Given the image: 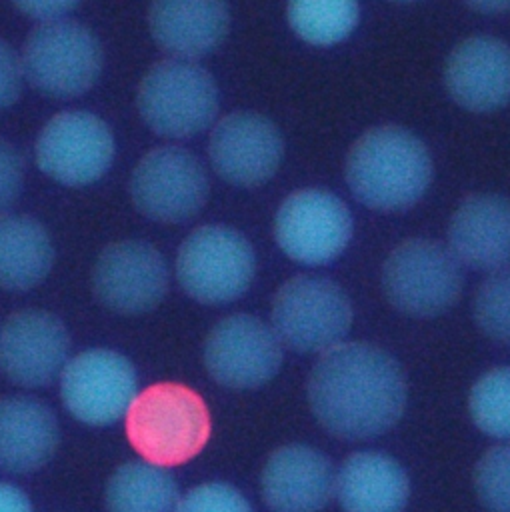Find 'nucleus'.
<instances>
[{
	"instance_id": "f257e3e1",
	"label": "nucleus",
	"mask_w": 510,
	"mask_h": 512,
	"mask_svg": "<svg viewBox=\"0 0 510 512\" xmlns=\"http://www.w3.org/2000/svg\"><path fill=\"white\" fill-rule=\"evenodd\" d=\"M406 378L394 356L368 342H340L320 354L306 396L318 424L340 440L390 430L406 406Z\"/></svg>"
},
{
	"instance_id": "f03ea898",
	"label": "nucleus",
	"mask_w": 510,
	"mask_h": 512,
	"mask_svg": "<svg viewBox=\"0 0 510 512\" xmlns=\"http://www.w3.org/2000/svg\"><path fill=\"white\" fill-rule=\"evenodd\" d=\"M344 176L364 206L382 212L406 210L426 194L432 158L410 130L394 124L374 126L350 146Z\"/></svg>"
},
{
	"instance_id": "7ed1b4c3",
	"label": "nucleus",
	"mask_w": 510,
	"mask_h": 512,
	"mask_svg": "<svg viewBox=\"0 0 510 512\" xmlns=\"http://www.w3.org/2000/svg\"><path fill=\"white\" fill-rule=\"evenodd\" d=\"M124 430L142 460L172 468L202 452L212 434V416L188 384L154 382L134 396Z\"/></svg>"
},
{
	"instance_id": "20e7f679",
	"label": "nucleus",
	"mask_w": 510,
	"mask_h": 512,
	"mask_svg": "<svg viewBox=\"0 0 510 512\" xmlns=\"http://www.w3.org/2000/svg\"><path fill=\"white\" fill-rule=\"evenodd\" d=\"M136 106L150 130L168 138H190L218 112L214 78L196 62L166 58L140 80Z\"/></svg>"
},
{
	"instance_id": "39448f33",
	"label": "nucleus",
	"mask_w": 510,
	"mask_h": 512,
	"mask_svg": "<svg viewBox=\"0 0 510 512\" xmlns=\"http://www.w3.org/2000/svg\"><path fill=\"white\" fill-rule=\"evenodd\" d=\"M254 274L252 244L224 224L198 226L184 238L176 256V278L200 304H228L240 298Z\"/></svg>"
},
{
	"instance_id": "423d86ee",
	"label": "nucleus",
	"mask_w": 510,
	"mask_h": 512,
	"mask_svg": "<svg viewBox=\"0 0 510 512\" xmlns=\"http://www.w3.org/2000/svg\"><path fill=\"white\" fill-rule=\"evenodd\" d=\"M272 330L294 352H326L342 342L352 324L346 292L322 276L286 280L272 298Z\"/></svg>"
},
{
	"instance_id": "0eeeda50",
	"label": "nucleus",
	"mask_w": 510,
	"mask_h": 512,
	"mask_svg": "<svg viewBox=\"0 0 510 512\" xmlns=\"http://www.w3.org/2000/svg\"><path fill=\"white\" fill-rule=\"evenodd\" d=\"M20 60L36 90L52 98H74L96 84L102 46L80 22L58 18L32 28Z\"/></svg>"
},
{
	"instance_id": "6e6552de",
	"label": "nucleus",
	"mask_w": 510,
	"mask_h": 512,
	"mask_svg": "<svg viewBox=\"0 0 510 512\" xmlns=\"http://www.w3.org/2000/svg\"><path fill=\"white\" fill-rule=\"evenodd\" d=\"M382 290L386 300L408 316H436L460 296V262L436 240L408 238L384 260Z\"/></svg>"
},
{
	"instance_id": "1a4fd4ad",
	"label": "nucleus",
	"mask_w": 510,
	"mask_h": 512,
	"mask_svg": "<svg viewBox=\"0 0 510 512\" xmlns=\"http://www.w3.org/2000/svg\"><path fill=\"white\" fill-rule=\"evenodd\" d=\"M202 362L208 376L222 388L254 390L278 374L282 342L258 316L230 314L210 328Z\"/></svg>"
},
{
	"instance_id": "9d476101",
	"label": "nucleus",
	"mask_w": 510,
	"mask_h": 512,
	"mask_svg": "<svg viewBox=\"0 0 510 512\" xmlns=\"http://www.w3.org/2000/svg\"><path fill=\"white\" fill-rule=\"evenodd\" d=\"M138 394L134 364L116 350L90 348L68 360L60 374L64 408L88 426H108L126 416Z\"/></svg>"
},
{
	"instance_id": "9b49d317",
	"label": "nucleus",
	"mask_w": 510,
	"mask_h": 512,
	"mask_svg": "<svg viewBox=\"0 0 510 512\" xmlns=\"http://www.w3.org/2000/svg\"><path fill=\"white\" fill-rule=\"evenodd\" d=\"M138 212L162 224H178L200 212L208 198V176L200 160L180 146H158L144 154L130 176Z\"/></svg>"
},
{
	"instance_id": "f8f14e48",
	"label": "nucleus",
	"mask_w": 510,
	"mask_h": 512,
	"mask_svg": "<svg viewBox=\"0 0 510 512\" xmlns=\"http://www.w3.org/2000/svg\"><path fill=\"white\" fill-rule=\"evenodd\" d=\"M114 134L96 114L64 110L40 130L34 156L38 168L66 186H86L104 176L114 160Z\"/></svg>"
},
{
	"instance_id": "ddd939ff",
	"label": "nucleus",
	"mask_w": 510,
	"mask_h": 512,
	"mask_svg": "<svg viewBox=\"0 0 510 512\" xmlns=\"http://www.w3.org/2000/svg\"><path fill=\"white\" fill-rule=\"evenodd\" d=\"M274 238L280 250L302 264H326L340 256L352 238L348 206L322 188L288 194L274 216Z\"/></svg>"
},
{
	"instance_id": "4468645a",
	"label": "nucleus",
	"mask_w": 510,
	"mask_h": 512,
	"mask_svg": "<svg viewBox=\"0 0 510 512\" xmlns=\"http://www.w3.org/2000/svg\"><path fill=\"white\" fill-rule=\"evenodd\" d=\"M166 290V262L148 242H112L94 262L92 292L110 312L124 316L150 312L164 300Z\"/></svg>"
},
{
	"instance_id": "2eb2a0df",
	"label": "nucleus",
	"mask_w": 510,
	"mask_h": 512,
	"mask_svg": "<svg viewBox=\"0 0 510 512\" xmlns=\"http://www.w3.org/2000/svg\"><path fill=\"white\" fill-rule=\"evenodd\" d=\"M68 352V328L48 310H16L0 326V372L16 386H48L68 364Z\"/></svg>"
},
{
	"instance_id": "dca6fc26",
	"label": "nucleus",
	"mask_w": 510,
	"mask_h": 512,
	"mask_svg": "<svg viewBox=\"0 0 510 512\" xmlns=\"http://www.w3.org/2000/svg\"><path fill=\"white\" fill-rule=\"evenodd\" d=\"M284 140L272 120L258 112H232L210 134L208 156L218 172L236 186H260L282 162Z\"/></svg>"
},
{
	"instance_id": "f3484780",
	"label": "nucleus",
	"mask_w": 510,
	"mask_h": 512,
	"mask_svg": "<svg viewBox=\"0 0 510 512\" xmlns=\"http://www.w3.org/2000/svg\"><path fill=\"white\" fill-rule=\"evenodd\" d=\"M334 488L330 458L308 444L278 446L260 472V494L272 512H320Z\"/></svg>"
},
{
	"instance_id": "a211bd4d",
	"label": "nucleus",
	"mask_w": 510,
	"mask_h": 512,
	"mask_svg": "<svg viewBox=\"0 0 510 512\" xmlns=\"http://www.w3.org/2000/svg\"><path fill=\"white\" fill-rule=\"evenodd\" d=\"M444 84L456 104L492 112L510 102V46L494 36H470L446 58Z\"/></svg>"
},
{
	"instance_id": "6ab92c4d",
	"label": "nucleus",
	"mask_w": 510,
	"mask_h": 512,
	"mask_svg": "<svg viewBox=\"0 0 510 512\" xmlns=\"http://www.w3.org/2000/svg\"><path fill=\"white\" fill-rule=\"evenodd\" d=\"M448 248L476 270L510 266V200L498 194H470L448 224Z\"/></svg>"
},
{
	"instance_id": "aec40b11",
	"label": "nucleus",
	"mask_w": 510,
	"mask_h": 512,
	"mask_svg": "<svg viewBox=\"0 0 510 512\" xmlns=\"http://www.w3.org/2000/svg\"><path fill=\"white\" fill-rule=\"evenodd\" d=\"M60 444L58 418L34 396H0V470L32 474L44 468Z\"/></svg>"
},
{
	"instance_id": "412c9836",
	"label": "nucleus",
	"mask_w": 510,
	"mask_h": 512,
	"mask_svg": "<svg viewBox=\"0 0 510 512\" xmlns=\"http://www.w3.org/2000/svg\"><path fill=\"white\" fill-rule=\"evenodd\" d=\"M148 26L160 50L190 60L212 52L224 40L230 12L224 0H152Z\"/></svg>"
},
{
	"instance_id": "4be33fe9",
	"label": "nucleus",
	"mask_w": 510,
	"mask_h": 512,
	"mask_svg": "<svg viewBox=\"0 0 510 512\" xmlns=\"http://www.w3.org/2000/svg\"><path fill=\"white\" fill-rule=\"evenodd\" d=\"M336 498L344 512H402L410 480L400 462L380 452H354L336 472Z\"/></svg>"
},
{
	"instance_id": "5701e85b",
	"label": "nucleus",
	"mask_w": 510,
	"mask_h": 512,
	"mask_svg": "<svg viewBox=\"0 0 510 512\" xmlns=\"http://www.w3.org/2000/svg\"><path fill=\"white\" fill-rule=\"evenodd\" d=\"M52 260V240L36 218L0 214V288H34L50 272Z\"/></svg>"
},
{
	"instance_id": "b1692460",
	"label": "nucleus",
	"mask_w": 510,
	"mask_h": 512,
	"mask_svg": "<svg viewBox=\"0 0 510 512\" xmlns=\"http://www.w3.org/2000/svg\"><path fill=\"white\" fill-rule=\"evenodd\" d=\"M180 498L172 474L146 460L120 464L104 490L108 512H176Z\"/></svg>"
},
{
	"instance_id": "393cba45",
	"label": "nucleus",
	"mask_w": 510,
	"mask_h": 512,
	"mask_svg": "<svg viewBox=\"0 0 510 512\" xmlns=\"http://www.w3.org/2000/svg\"><path fill=\"white\" fill-rule=\"evenodd\" d=\"M290 28L308 44L332 46L342 42L358 24V0H288Z\"/></svg>"
},
{
	"instance_id": "a878e982",
	"label": "nucleus",
	"mask_w": 510,
	"mask_h": 512,
	"mask_svg": "<svg viewBox=\"0 0 510 512\" xmlns=\"http://www.w3.org/2000/svg\"><path fill=\"white\" fill-rule=\"evenodd\" d=\"M468 408L484 434L510 440V366H498L480 376L470 390Z\"/></svg>"
},
{
	"instance_id": "bb28decb",
	"label": "nucleus",
	"mask_w": 510,
	"mask_h": 512,
	"mask_svg": "<svg viewBox=\"0 0 510 512\" xmlns=\"http://www.w3.org/2000/svg\"><path fill=\"white\" fill-rule=\"evenodd\" d=\"M474 320L494 342L510 344V268L494 270L474 294Z\"/></svg>"
},
{
	"instance_id": "cd10ccee",
	"label": "nucleus",
	"mask_w": 510,
	"mask_h": 512,
	"mask_svg": "<svg viewBox=\"0 0 510 512\" xmlns=\"http://www.w3.org/2000/svg\"><path fill=\"white\" fill-rule=\"evenodd\" d=\"M474 488L488 512H510V444L494 446L478 460Z\"/></svg>"
},
{
	"instance_id": "c85d7f7f",
	"label": "nucleus",
	"mask_w": 510,
	"mask_h": 512,
	"mask_svg": "<svg viewBox=\"0 0 510 512\" xmlns=\"http://www.w3.org/2000/svg\"><path fill=\"white\" fill-rule=\"evenodd\" d=\"M176 512H252V508L238 488L216 480L190 488Z\"/></svg>"
},
{
	"instance_id": "c756f323",
	"label": "nucleus",
	"mask_w": 510,
	"mask_h": 512,
	"mask_svg": "<svg viewBox=\"0 0 510 512\" xmlns=\"http://www.w3.org/2000/svg\"><path fill=\"white\" fill-rule=\"evenodd\" d=\"M24 180V160L20 152L0 138V210L10 206L20 194Z\"/></svg>"
},
{
	"instance_id": "7c9ffc66",
	"label": "nucleus",
	"mask_w": 510,
	"mask_h": 512,
	"mask_svg": "<svg viewBox=\"0 0 510 512\" xmlns=\"http://www.w3.org/2000/svg\"><path fill=\"white\" fill-rule=\"evenodd\" d=\"M22 74V60L12 46L0 40V110L12 106L18 100Z\"/></svg>"
},
{
	"instance_id": "2f4dec72",
	"label": "nucleus",
	"mask_w": 510,
	"mask_h": 512,
	"mask_svg": "<svg viewBox=\"0 0 510 512\" xmlns=\"http://www.w3.org/2000/svg\"><path fill=\"white\" fill-rule=\"evenodd\" d=\"M22 14L48 22L70 12L80 0H10Z\"/></svg>"
},
{
	"instance_id": "473e14b6",
	"label": "nucleus",
	"mask_w": 510,
	"mask_h": 512,
	"mask_svg": "<svg viewBox=\"0 0 510 512\" xmlns=\"http://www.w3.org/2000/svg\"><path fill=\"white\" fill-rule=\"evenodd\" d=\"M0 512H34V508L22 488L0 480Z\"/></svg>"
},
{
	"instance_id": "72a5a7b5",
	"label": "nucleus",
	"mask_w": 510,
	"mask_h": 512,
	"mask_svg": "<svg viewBox=\"0 0 510 512\" xmlns=\"http://www.w3.org/2000/svg\"><path fill=\"white\" fill-rule=\"evenodd\" d=\"M472 10L482 14H500L510 10V0H464Z\"/></svg>"
},
{
	"instance_id": "f704fd0d",
	"label": "nucleus",
	"mask_w": 510,
	"mask_h": 512,
	"mask_svg": "<svg viewBox=\"0 0 510 512\" xmlns=\"http://www.w3.org/2000/svg\"><path fill=\"white\" fill-rule=\"evenodd\" d=\"M392 2H416V0H392Z\"/></svg>"
}]
</instances>
